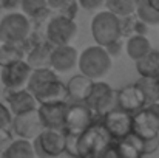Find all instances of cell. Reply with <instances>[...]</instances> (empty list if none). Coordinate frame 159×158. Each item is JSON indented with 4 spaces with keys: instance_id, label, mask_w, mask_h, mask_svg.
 Instances as JSON below:
<instances>
[{
    "instance_id": "cell-28",
    "label": "cell",
    "mask_w": 159,
    "mask_h": 158,
    "mask_svg": "<svg viewBox=\"0 0 159 158\" xmlns=\"http://www.w3.org/2000/svg\"><path fill=\"white\" fill-rule=\"evenodd\" d=\"M50 6H48V2L47 0H22L20 2V9L22 12H25L30 19L42 14L43 11H47Z\"/></svg>"
},
{
    "instance_id": "cell-7",
    "label": "cell",
    "mask_w": 159,
    "mask_h": 158,
    "mask_svg": "<svg viewBox=\"0 0 159 158\" xmlns=\"http://www.w3.org/2000/svg\"><path fill=\"white\" fill-rule=\"evenodd\" d=\"M87 104L98 118H101L108 110L117 107V90H114L110 84L104 82L102 79L94 81V85L87 99Z\"/></svg>"
},
{
    "instance_id": "cell-15",
    "label": "cell",
    "mask_w": 159,
    "mask_h": 158,
    "mask_svg": "<svg viewBox=\"0 0 159 158\" xmlns=\"http://www.w3.org/2000/svg\"><path fill=\"white\" fill-rule=\"evenodd\" d=\"M68 103L39 104L37 110L45 129H65V113Z\"/></svg>"
},
{
    "instance_id": "cell-17",
    "label": "cell",
    "mask_w": 159,
    "mask_h": 158,
    "mask_svg": "<svg viewBox=\"0 0 159 158\" xmlns=\"http://www.w3.org/2000/svg\"><path fill=\"white\" fill-rule=\"evenodd\" d=\"M39 104H48V103H68V89L66 84H63L59 78L43 85L40 90L34 93Z\"/></svg>"
},
{
    "instance_id": "cell-37",
    "label": "cell",
    "mask_w": 159,
    "mask_h": 158,
    "mask_svg": "<svg viewBox=\"0 0 159 158\" xmlns=\"http://www.w3.org/2000/svg\"><path fill=\"white\" fill-rule=\"evenodd\" d=\"M147 2H148L156 11H159V0H147Z\"/></svg>"
},
{
    "instance_id": "cell-1",
    "label": "cell",
    "mask_w": 159,
    "mask_h": 158,
    "mask_svg": "<svg viewBox=\"0 0 159 158\" xmlns=\"http://www.w3.org/2000/svg\"><path fill=\"white\" fill-rule=\"evenodd\" d=\"M111 67H113V57L102 45L96 44V45L87 47L79 54V62H77L79 71L94 81L105 78L110 73Z\"/></svg>"
},
{
    "instance_id": "cell-10",
    "label": "cell",
    "mask_w": 159,
    "mask_h": 158,
    "mask_svg": "<svg viewBox=\"0 0 159 158\" xmlns=\"http://www.w3.org/2000/svg\"><path fill=\"white\" fill-rule=\"evenodd\" d=\"M98 116L88 107L87 103H74L68 101L66 113H65V130L66 132H84Z\"/></svg>"
},
{
    "instance_id": "cell-23",
    "label": "cell",
    "mask_w": 159,
    "mask_h": 158,
    "mask_svg": "<svg viewBox=\"0 0 159 158\" xmlns=\"http://www.w3.org/2000/svg\"><path fill=\"white\" fill-rule=\"evenodd\" d=\"M134 64H136V71L139 76L159 78V51L152 50L144 57L138 59Z\"/></svg>"
},
{
    "instance_id": "cell-11",
    "label": "cell",
    "mask_w": 159,
    "mask_h": 158,
    "mask_svg": "<svg viewBox=\"0 0 159 158\" xmlns=\"http://www.w3.org/2000/svg\"><path fill=\"white\" fill-rule=\"evenodd\" d=\"M43 129L40 115L37 108L23 112V113H17L12 116V122H11V130L16 136L19 138H26V140H34L40 130Z\"/></svg>"
},
{
    "instance_id": "cell-13",
    "label": "cell",
    "mask_w": 159,
    "mask_h": 158,
    "mask_svg": "<svg viewBox=\"0 0 159 158\" xmlns=\"http://www.w3.org/2000/svg\"><path fill=\"white\" fill-rule=\"evenodd\" d=\"M77 62H79V53L71 44L54 45L50 60V67L53 70H56L57 73H68L77 67Z\"/></svg>"
},
{
    "instance_id": "cell-33",
    "label": "cell",
    "mask_w": 159,
    "mask_h": 158,
    "mask_svg": "<svg viewBox=\"0 0 159 158\" xmlns=\"http://www.w3.org/2000/svg\"><path fill=\"white\" fill-rule=\"evenodd\" d=\"M79 5L82 9H85L88 12H94V11L101 9L102 6H105V0H79Z\"/></svg>"
},
{
    "instance_id": "cell-21",
    "label": "cell",
    "mask_w": 159,
    "mask_h": 158,
    "mask_svg": "<svg viewBox=\"0 0 159 158\" xmlns=\"http://www.w3.org/2000/svg\"><path fill=\"white\" fill-rule=\"evenodd\" d=\"M57 71L53 70L51 67H40V68H33L31 76L28 79L26 89L34 95L37 90H40L43 85H47L48 82H51L54 79H57Z\"/></svg>"
},
{
    "instance_id": "cell-36",
    "label": "cell",
    "mask_w": 159,
    "mask_h": 158,
    "mask_svg": "<svg viewBox=\"0 0 159 158\" xmlns=\"http://www.w3.org/2000/svg\"><path fill=\"white\" fill-rule=\"evenodd\" d=\"M47 2H48V6H50L53 11H57L66 0H47Z\"/></svg>"
},
{
    "instance_id": "cell-5",
    "label": "cell",
    "mask_w": 159,
    "mask_h": 158,
    "mask_svg": "<svg viewBox=\"0 0 159 158\" xmlns=\"http://www.w3.org/2000/svg\"><path fill=\"white\" fill-rule=\"evenodd\" d=\"M66 132L65 129H42L40 133L33 140L36 157L51 158L59 157L65 152Z\"/></svg>"
},
{
    "instance_id": "cell-8",
    "label": "cell",
    "mask_w": 159,
    "mask_h": 158,
    "mask_svg": "<svg viewBox=\"0 0 159 158\" xmlns=\"http://www.w3.org/2000/svg\"><path fill=\"white\" fill-rule=\"evenodd\" d=\"M101 121L104 122L111 140L119 141L133 132V113L120 107H114L108 110L105 115L101 116Z\"/></svg>"
},
{
    "instance_id": "cell-35",
    "label": "cell",
    "mask_w": 159,
    "mask_h": 158,
    "mask_svg": "<svg viewBox=\"0 0 159 158\" xmlns=\"http://www.w3.org/2000/svg\"><path fill=\"white\" fill-rule=\"evenodd\" d=\"M20 2L22 0H0V9L12 11V9H16V8L20 6Z\"/></svg>"
},
{
    "instance_id": "cell-29",
    "label": "cell",
    "mask_w": 159,
    "mask_h": 158,
    "mask_svg": "<svg viewBox=\"0 0 159 158\" xmlns=\"http://www.w3.org/2000/svg\"><path fill=\"white\" fill-rule=\"evenodd\" d=\"M79 8H80L79 0H66V2H65L57 11H54V12L62 14V16L70 17V19H76V16H77V12H79Z\"/></svg>"
},
{
    "instance_id": "cell-12",
    "label": "cell",
    "mask_w": 159,
    "mask_h": 158,
    "mask_svg": "<svg viewBox=\"0 0 159 158\" xmlns=\"http://www.w3.org/2000/svg\"><path fill=\"white\" fill-rule=\"evenodd\" d=\"M33 67L28 64L26 59H20L14 64H9L6 67H2L0 71V81L5 89H23L28 84V79L31 76Z\"/></svg>"
},
{
    "instance_id": "cell-30",
    "label": "cell",
    "mask_w": 159,
    "mask_h": 158,
    "mask_svg": "<svg viewBox=\"0 0 159 158\" xmlns=\"http://www.w3.org/2000/svg\"><path fill=\"white\" fill-rule=\"evenodd\" d=\"M77 143H79V133H76V132H66L65 154H68L71 157H77Z\"/></svg>"
},
{
    "instance_id": "cell-27",
    "label": "cell",
    "mask_w": 159,
    "mask_h": 158,
    "mask_svg": "<svg viewBox=\"0 0 159 158\" xmlns=\"http://www.w3.org/2000/svg\"><path fill=\"white\" fill-rule=\"evenodd\" d=\"M136 16L148 26L159 25V11H156L147 0H139V5L136 8Z\"/></svg>"
},
{
    "instance_id": "cell-20",
    "label": "cell",
    "mask_w": 159,
    "mask_h": 158,
    "mask_svg": "<svg viewBox=\"0 0 159 158\" xmlns=\"http://www.w3.org/2000/svg\"><path fill=\"white\" fill-rule=\"evenodd\" d=\"M153 50L150 41L147 39L145 34H133L127 39L125 44V51L128 54L130 59H133L134 62L141 57H144L147 53H150Z\"/></svg>"
},
{
    "instance_id": "cell-32",
    "label": "cell",
    "mask_w": 159,
    "mask_h": 158,
    "mask_svg": "<svg viewBox=\"0 0 159 158\" xmlns=\"http://www.w3.org/2000/svg\"><path fill=\"white\" fill-rule=\"evenodd\" d=\"M12 112L9 110V107L6 105V103H0V129L3 127H11L12 122Z\"/></svg>"
},
{
    "instance_id": "cell-38",
    "label": "cell",
    "mask_w": 159,
    "mask_h": 158,
    "mask_svg": "<svg viewBox=\"0 0 159 158\" xmlns=\"http://www.w3.org/2000/svg\"><path fill=\"white\" fill-rule=\"evenodd\" d=\"M0 44H2V39H0Z\"/></svg>"
},
{
    "instance_id": "cell-18",
    "label": "cell",
    "mask_w": 159,
    "mask_h": 158,
    "mask_svg": "<svg viewBox=\"0 0 159 158\" xmlns=\"http://www.w3.org/2000/svg\"><path fill=\"white\" fill-rule=\"evenodd\" d=\"M94 85V79L85 76L84 73H79L76 76H73L68 82H66V89H68V96L70 101L74 103H87L91 89Z\"/></svg>"
},
{
    "instance_id": "cell-26",
    "label": "cell",
    "mask_w": 159,
    "mask_h": 158,
    "mask_svg": "<svg viewBox=\"0 0 159 158\" xmlns=\"http://www.w3.org/2000/svg\"><path fill=\"white\" fill-rule=\"evenodd\" d=\"M139 0H105V8L119 17L136 14Z\"/></svg>"
},
{
    "instance_id": "cell-9",
    "label": "cell",
    "mask_w": 159,
    "mask_h": 158,
    "mask_svg": "<svg viewBox=\"0 0 159 158\" xmlns=\"http://www.w3.org/2000/svg\"><path fill=\"white\" fill-rule=\"evenodd\" d=\"M133 132L141 136L159 135V101L144 105L133 113Z\"/></svg>"
},
{
    "instance_id": "cell-3",
    "label": "cell",
    "mask_w": 159,
    "mask_h": 158,
    "mask_svg": "<svg viewBox=\"0 0 159 158\" xmlns=\"http://www.w3.org/2000/svg\"><path fill=\"white\" fill-rule=\"evenodd\" d=\"M91 34L98 45L107 47L108 44L124 37L122 20L111 11H99L91 20Z\"/></svg>"
},
{
    "instance_id": "cell-24",
    "label": "cell",
    "mask_w": 159,
    "mask_h": 158,
    "mask_svg": "<svg viewBox=\"0 0 159 158\" xmlns=\"http://www.w3.org/2000/svg\"><path fill=\"white\" fill-rule=\"evenodd\" d=\"M26 53L23 50L22 44L14 42H2L0 44V68L9 64H14L20 59H25Z\"/></svg>"
},
{
    "instance_id": "cell-34",
    "label": "cell",
    "mask_w": 159,
    "mask_h": 158,
    "mask_svg": "<svg viewBox=\"0 0 159 158\" xmlns=\"http://www.w3.org/2000/svg\"><path fill=\"white\" fill-rule=\"evenodd\" d=\"M107 51L110 53V56L111 57H116V56H119L120 51H122V39H119V41H114V42H111V44H108L105 47Z\"/></svg>"
},
{
    "instance_id": "cell-4",
    "label": "cell",
    "mask_w": 159,
    "mask_h": 158,
    "mask_svg": "<svg viewBox=\"0 0 159 158\" xmlns=\"http://www.w3.org/2000/svg\"><path fill=\"white\" fill-rule=\"evenodd\" d=\"M30 34H31V20L25 12L11 11L0 19L2 42L22 44Z\"/></svg>"
},
{
    "instance_id": "cell-2",
    "label": "cell",
    "mask_w": 159,
    "mask_h": 158,
    "mask_svg": "<svg viewBox=\"0 0 159 158\" xmlns=\"http://www.w3.org/2000/svg\"><path fill=\"white\" fill-rule=\"evenodd\" d=\"M111 141V136L105 129L104 122L98 118L84 130L79 133V143H77V157L91 158L101 157L107 144Z\"/></svg>"
},
{
    "instance_id": "cell-31",
    "label": "cell",
    "mask_w": 159,
    "mask_h": 158,
    "mask_svg": "<svg viewBox=\"0 0 159 158\" xmlns=\"http://www.w3.org/2000/svg\"><path fill=\"white\" fill-rule=\"evenodd\" d=\"M14 136H16V135L12 133L11 127H3V129H0V157H2L3 152L9 147V144L12 143Z\"/></svg>"
},
{
    "instance_id": "cell-16",
    "label": "cell",
    "mask_w": 159,
    "mask_h": 158,
    "mask_svg": "<svg viewBox=\"0 0 159 158\" xmlns=\"http://www.w3.org/2000/svg\"><path fill=\"white\" fill-rule=\"evenodd\" d=\"M144 105H147L145 98H144L141 89L136 85V82L117 90V107H120L130 113H136Z\"/></svg>"
},
{
    "instance_id": "cell-6",
    "label": "cell",
    "mask_w": 159,
    "mask_h": 158,
    "mask_svg": "<svg viewBox=\"0 0 159 158\" xmlns=\"http://www.w3.org/2000/svg\"><path fill=\"white\" fill-rule=\"evenodd\" d=\"M45 36L53 45L71 44L77 37V23L74 19L53 12V16L47 23Z\"/></svg>"
},
{
    "instance_id": "cell-19",
    "label": "cell",
    "mask_w": 159,
    "mask_h": 158,
    "mask_svg": "<svg viewBox=\"0 0 159 158\" xmlns=\"http://www.w3.org/2000/svg\"><path fill=\"white\" fill-rule=\"evenodd\" d=\"M54 45L48 41H39L37 44H34V47L26 53V60L33 68H40V67H50V60H51V51H53Z\"/></svg>"
},
{
    "instance_id": "cell-14",
    "label": "cell",
    "mask_w": 159,
    "mask_h": 158,
    "mask_svg": "<svg viewBox=\"0 0 159 158\" xmlns=\"http://www.w3.org/2000/svg\"><path fill=\"white\" fill-rule=\"evenodd\" d=\"M5 103L9 107V110L12 112V115H17V113H23V112H28V110H33V108H37V99L36 96L26 89H5Z\"/></svg>"
},
{
    "instance_id": "cell-22",
    "label": "cell",
    "mask_w": 159,
    "mask_h": 158,
    "mask_svg": "<svg viewBox=\"0 0 159 158\" xmlns=\"http://www.w3.org/2000/svg\"><path fill=\"white\" fill-rule=\"evenodd\" d=\"M2 157H5V158H31V157H36L33 141H31V140H26V138H19V136H16V138L12 140V143L9 144V147L3 152Z\"/></svg>"
},
{
    "instance_id": "cell-25",
    "label": "cell",
    "mask_w": 159,
    "mask_h": 158,
    "mask_svg": "<svg viewBox=\"0 0 159 158\" xmlns=\"http://www.w3.org/2000/svg\"><path fill=\"white\" fill-rule=\"evenodd\" d=\"M136 85L141 89L147 104L159 101V78L139 76V79L136 81Z\"/></svg>"
}]
</instances>
